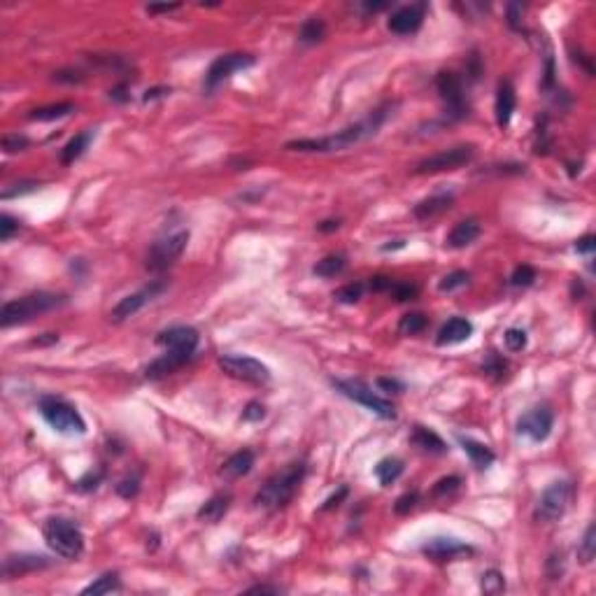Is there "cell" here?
I'll return each mask as SVG.
<instances>
[{
  "label": "cell",
  "instance_id": "f1b7e54d",
  "mask_svg": "<svg viewBox=\"0 0 596 596\" xmlns=\"http://www.w3.org/2000/svg\"><path fill=\"white\" fill-rule=\"evenodd\" d=\"M401 473H403V462L396 457H387L375 466V477L382 487H389L392 482H396Z\"/></svg>",
  "mask_w": 596,
  "mask_h": 596
},
{
  "label": "cell",
  "instance_id": "9a60e30c",
  "mask_svg": "<svg viewBox=\"0 0 596 596\" xmlns=\"http://www.w3.org/2000/svg\"><path fill=\"white\" fill-rule=\"evenodd\" d=\"M427 8H429L427 3H412V5H405V8H398L387 21L389 31L396 35L417 33L424 23V16H427Z\"/></svg>",
  "mask_w": 596,
  "mask_h": 596
},
{
  "label": "cell",
  "instance_id": "8fae6325",
  "mask_svg": "<svg viewBox=\"0 0 596 596\" xmlns=\"http://www.w3.org/2000/svg\"><path fill=\"white\" fill-rule=\"evenodd\" d=\"M254 61L257 58L252 54H240V51L215 58L210 70H208V75H205V88H208V91H215L224 80H228L233 73H238V70L252 68L254 66Z\"/></svg>",
  "mask_w": 596,
  "mask_h": 596
},
{
  "label": "cell",
  "instance_id": "f35d334b",
  "mask_svg": "<svg viewBox=\"0 0 596 596\" xmlns=\"http://www.w3.org/2000/svg\"><path fill=\"white\" fill-rule=\"evenodd\" d=\"M536 282V268L529 263H522L517 265L515 270H512L510 275V285L512 287H531Z\"/></svg>",
  "mask_w": 596,
  "mask_h": 596
},
{
  "label": "cell",
  "instance_id": "d590c367",
  "mask_svg": "<svg viewBox=\"0 0 596 596\" xmlns=\"http://www.w3.org/2000/svg\"><path fill=\"white\" fill-rule=\"evenodd\" d=\"M480 589L485 594H501L505 589V577H503V573H501V571H497V569L485 571V573H482V577H480Z\"/></svg>",
  "mask_w": 596,
  "mask_h": 596
},
{
  "label": "cell",
  "instance_id": "8992f818",
  "mask_svg": "<svg viewBox=\"0 0 596 596\" xmlns=\"http://www.w3.org/2000/svg\"><path fill=\"white\" fill-rule=\"evenodd\" d=\"M333 387L338 389L342 396L352 398L354 403H359V405H363V408H368L370 412H375L377 417H382V420H394V417H396V408H394L392 401L377 396L375 392H370V389L366 387V385H361V382H354V380H333Z\"/></svg>",
  "mask_w": 596,
  "mask_h": 596
},
{
  "label": "cell",
  "instance_id": "7402d4cb",
  "mask_svg": "<svg viewBox=\"0 0 596 596\" xmlns=\"http://www.w3.org/2000/svg\"><path fill=\"white\" fill-rule=\"evenodd\" d=\"M452 203H454V193H436V196L420 200V203L415 205V210H412V215H415L420 222H429V219H433V217H438V215H442V212L450 210Z\"/></svg>",
  "mask_w": 596,
  "mask_h": 596
},
{
  "label": "cell",
  "instance_id": "ba28073f",
  "mask_svg": "<svg viewBox=\"0 0 596 596\" xmlns=\"http://www.w3.org/2000/svg\"><path fill=\"white\" fill-rule=\"evenodd\" d=\"M475 156L473 145H457L450 150H442L438 154L427 156L417 163L415 173L417 175H433V173H445V170H457L462 166H468Z\"/></svg>",
  "mask_w": 596,
  "mask_h": 596
},
{
  "label": "cell",
  "instance_id": "11a10c76",
  "mask_svg": "<svg viewBox=\"0 0 596 596\" xmlns=\"http://www.w3.org/2000/svg\"><path fill=\"white\" fill-rule=\"evenodd\" d=\"M182 5L180 3H168V5H147V12H150V14H168V12H175V10H180Z\"/></svg>",
  "mask_w": 596,
  "mask_h": 596
},
{
  "label": "cell",
  "instance_id": "4dcf8cb0",
  "mask_svg": "<svg viewBox=\"0 0 596 596\" xmlns=\"http://www.w3.org/2000/svg\"><path fill=\"white\" fill-rule=\"evenodd\" d=\"M345 265H347L345 254H329V257H324L322 261L315 263L312 273H315L317 277H324V280H329V277L340 275L342 270H345Z\"/></svg>",
  "mask_w": 596,
  "mask_h": 596
},
{
  "label": "cell",
  "instance_id": "6125c7cd",
  "mask_svg": "<svg viewBox=\"0 0 596 596\" xmlns=\"http://www.w3.org/2000/svg\"><path fill=\"white\" fill-rule=\"evenodd\" d=\"M340 228V222L338 219H329V222H322L320 224V231L322 233H331V231H338Z\"/></svg>",
  "mask_w": 596,
  "mask_h": 596
},
{
  "label": "cell",
  "instance_id": "ee69618b",
  "mask_svg": "<svg viewBox=\"0 0 596 596\" xmlns=\"http://www.w3.org/2000/svg\"><path fill=\"white\" fill-rule=\"evenodd\" d=\"M19 228H21L19 219H14L12 215L0 217V240H3V243H10V240L14 238V233H19Z\"/></svg>",
  "mask_w": 596,
  "mask_h": 596
},
{
  "label": "cell",
  "instance_id": "52a82bcc",
  "mask_svg": "<svg viewBox=\"0 0 596 596\" xmlns=\"http://www.w3.org/2000/svg\"><path fill=\"white\" fill-rule=\"evenodd\" d=\"M571 497H573V485L571 482L557 480L552 485H547L545 492L540 494L538 503H536V519L545 524L557 522L566 512V508H569Z\"/></svg>",
  "mask_w": 596,
  "mask_h": 596
},
{
  "label": "cell",
  "instance_id": "277c9868",
  "mask_svg": "<svg viewBox=\"0 0 596 596\" xmlns=\"http://www.w3.org/2000/svg\"><path fill=\"white\" fill-rule=\"evenodd\" d=\"M43 536L47 547L63 559H78L84 552V534L73 519L49 517L43 527Z\"/></svg>",
  "mask_w": 596,
  "mask_h": 596
},
{
  "label": "cell",
  "instance_id": "91938a15",
  "mask_svg": "<svg viewBox=\"0 0 596 596\" xmlns=\"http://www.w3.org/2000/svg\"><path fill=\"white\" fill-rule=\"evenodd\" d=\"M282 589L280 587H273V585H254L247 589V594H280Z\"/></svg>",
  "mask_w": 596,
  "mask_h": 596
},
{
  "label": "cell",
  "instance_id": "6da1fadb",
  "mask_svg": "<svg viewBox=\"0 0 596 596\" xmlns=\"http://www.w3.org/2000/svg\"><path fill=\"white\" fill-rule=\"evenodd\" d=\"M387 119V112L385 108L382 110H375L368 119L354 123V126H347L338 131L335 135H326V138H317V140H291V143L285 145V150H291V152H317V154H326V152H342L347 147L361 143V140L370 138V135L377 133V128L385 123Z\"/></svg>",
  "mask_w": 596,
  "mask_h": 596
},
{
  "label": "cell",
  "instance_id": "be15d7a7",
  "mask_svg": "<svg viewBox=\"0 0 596 596\" xmlns=\"http://www.w3.org/2000/svg\"><path fill=\"white\" fill-rule=\"evenodd\" d=\"M166 93H170V88H152V91L145 93V103H150V100H154V98L166 96Z\"/></svg>",
  "mask_w": 596,
  "mask_h": 596
},
{
  "label": "cell",
  "instance_id": "ab89813d",
  "mask_svg": "<svg viewBox=\"0 0 596 596\" xmlns=\"http://www.w3.org/2000/svg\"><path fill=\"white\" fill-rule=\"evenodd\" d=\"M389 294H394V298H396L398 303H405V300H415L420 296V287L410 285V282H394Z\"/></svg>",
  "mask_w": 596,
  "mask_h": 596
},
{
  "label": "cell",
  "instance_id": "cb8c5ba5",
  "mask_svg": "<svg viewBox=\"0 0 596 596\" xmlns=\"http://www.w3.org/2000/svg\"><path fill=\"white\" fill-rule=\"evenodd\" d=\"M457 440H459V445H462V450L468 454V459L473 462V466H477V468H487V466H492L494 459H497V454L489 450L487 445H482V442H477L473 438H464V436H457Z\"/></svg>",
  "mask_w": 596,
  "mask_h": 596
},
{
  "label": "cell",
  "instance_id": "bcb514c9",
  "mask_svg": "<svg viewBox=\"0 0 596 596\" xmlns=\"http://www.w3.org/2000/svg\"><path fill=\"white\" fill-rule=\"evenodd\" d=\"M263 417H265V405L263 403H259V401H252V403L245 405V410H243V420L245 422L257 424V422H261Z\"/></svg>",
  "mask_w": 596,
  "mask_h": 596
},
{
  "label": "cell",
  "instance_id": "681fc988",
  "mask_svg": "<svg viewBox=\"0 0 596 596\" xmlns=\"http://www.w3.org/2000/svg\"><path fill=\"white\" fill-rule=\"evenodd\" d=\"M100 480H103V473H86L78 482V489L80 492H91V489H96L100 485Z\"/></svg>",
  "mask_w": 596,
  "mask_h": 596
},
{
  "label": "cell",
  "instance_id": "816d5d0a",
  "mask_svg": "<svg viewBox=\"0 0 596 596\" xmlns=\"http://www.w3.org/2000/svg\"><path fill=\"white\" fill-rule=\"evenodd\" d=\"M345 497H347V487H340L338 492L333 494V497H329L326 501H324V505H322L320 510H322V512H326V510H331V508H338L340 501L345 499Z\"/></svg>",
  "mask_w": 596,
  "mask_h": 596
},
{
  "label": "cell",
  "instance_id": "74e56055",
  "mask_svg": "<svg viewBox=\"0 0 596 596\" xmlns=\"http://www.w3.org/2000/svg\"><path fill=\"white\" fill-rule=\"evenodd\" d=\"M363 296V285L361 282H352V285H345L340 287L338 291L333 294V298L338 300V303H345V305H354L359 303Z\"/></svg>",
  "mask_w": 596,
  "mask_h": 596
},
{
  "label": "cell",
  "instance_id": "680465c9",
  "mask_svg": "<svg viewBox=\"0 0 596 596\" xmlns=\"http://www.w3.org/2000/svg\"><path fill=\"white\" fill-rule=\"evenodd\" d=\"M126 91H128V86L126 84H119V86H115L110 91V98L117 100V103H126V100H128V93Z\"/></svg>",
  "mask_w": 596,
  "mask_h": 596
},
{
  "label": "cell",
  "instance_id": "c3c4849f",
  "mask_svg": "<svg viewBox=\"0 0 596 596\" xmlns=\"http://www.w3.org/2000/svg\"><path fill=\"white\" fill-rule=\"evenodd\" d=\"M54 80L68 82V84H80V82H84V75L80 70H58V73H54Z\"/></svg>",
  "mask_w": 596,
  "mask_h": 596
},
{
  "label": "cell",
  "instance_id": "3957f363",
  "mask_svg": "<svg viewBox=\"0 0 596 596\" xmlns=\"http://www.w3.org/2000/svg\"><path fill=\"white\" fill-rule=\"evenodd\" d=\"M66 303V296H56V294H47V291H38L31 294V296H23L16 300H8L0 310V324L3 329H10L14 324H26L33 322L35 317L45 315V312H51Z\"/></svg>",
  "mask_w": 596,
  "mask_h": 596
},
{
  "label": "cell",
  "instance_id": "603a6c76",
  "mask_svg": "<svg viewBox=\"0 0 596 596\" xmlns=\"http://www.w3.org/2000/svg\"><path fill=\"white\" fill-rule=\"evenodd\" d=\"M482 233V226L477 219H464L459 222L457 226L452 228L450 235H447V247H452V250H464V247L473 245L477 238H480Z\"/></svg>",
  "mask_w": 596,
  "mask_h": 596
},
{
  "label": "cell",
  "instance_id": "5b68a950",
  "mask_svg": "<svg viewBox=\"0 0 596 596\" xmlns=\"http://www.w3.org/2000/svg\"><path fill=\"white\" fill-rule=\"evenodd\" d=\"M40 415L43 420L49 424L56 433L63 436H84L86 433V422L78 410L70 403L54 396L40 398Z\"/></svg>",
  "mask_w": 596,
  "mask_h": 596
},
{
  "label": "cell",
  "instance_id": "4fadbf2b",
  "mask_svg": "<svg viewBox=\"0 0 596 596\" xmlns=\"http://www.w3.org/2000/svg\"><path fill=\"white\" fill-rule=\"evenodd\" d=\"M554 415L550 408H531L517 420V433L531 442H543L552 433Z\"/></svg>",
  "mask_w": 596,
  "mask_h": 596
},
{
  "label": "cell",
  "instance_id": "6f0895ef",
  "mask_svg": "<svg viewBox=\"0 0 596 596\" xmlns=\"http://www.w3.org/2000/svg\"><path fill=\"white\" fill-rule=\"evenodd\" d=\"M377 387H382L385 392H392V394L403 392V385H401L398 380H389V377H380V380H377Z\"/></svg>",
  "mask_w": 596,
  "mask_h": 596
},
{
  "label": "cell",
  "instance_id": "e7e4bbea",
  "mask_svg": "<svg viewBox=\"0 0 596 596\" xmlns=\"http://www.w3.org/2000/svg\"><path fill=\"white\" fill-rule=\"evenodd\" d=\"M361 8L366 12H380V10H387L389 3H361Z\"/></svg>",
  "mask_w": 596,
  "mask_h": 596
},
{
  "label": "cell",
  "instance_id": "7a4b0ae2",
  "mask_svg": "<svg viewBox=\"0 0 596 596\" xmlns=\"http://www.w3.org/2000/svg\"><path fill=\"white\" fill-rule=\"evenodd\" d=\"M305 480V464H289L287 468H282L280 473L270 475L265 480V485L259 489L254 503L257 508L263 510H280L287 503H291V499L298 494L300 485Z\"/></svg>",
  "mask_w": 596,
  "mask_h": 596
},
{
  "label": "cell",
  "instance_id": "8d00e7d4",
  "mask_svg": "<svg viewBox=\"0 0 596 596\" xmlns=\"http://www.w3.org/2000/svg\"><path fill=\"white\" fill-rule=\"evenodd\" d=\"M470 282V273L468 270H454V273H450V275H445L440 280V285H438V289L442 294H450V291H457V289H464L466 285H468Z\"/></svg>",
  "mask_w": 596,
  "mask_h": 596
},
{
  "label": "cell",
  "instance_id": "9c48e42d",
  "mask_svg": "<svg viewBox=\"0 0 596 596\" xmlns=\"http://www.w3.org/2000/svg\"><path fill=\"white\" fill-rule=\"evenodd\" d=\"M189 243V231H175L166 235V238H161L158 243L152 245L150 254H147V270H152V273H161V270L170 268L177 259L182 257V252H184V247Z\"/></svg>",
  "mask_w": 596,
  "mask_h": 596
},
{
  "label": "cell",
  "instance_id": "e0dca14e",
  "mask_svg": "<svg viewBox=\"0 0 596 596\" xmlns=\"http://www.w3.org/2000/svg\"><path fill=\"white\" fill-rule=\"evenodd\" d=\"M156 342L166 347V350H175V352L187 354V357H193V352L198 350L200 335L196 329L191 326H170L166 331L158 333Z\"/></svg>",
  "mask_w": 596,
  "mask_h": 596
},
{
  "label": "cell",
  "instance_id": "ac0fdd59",
  "mask_svg": "<svg viewBox=\"0 0 596 596\" xmlns=\"http://www.w3.org/2000/svg\"><path fill=\"white\" fill-rule=\"evenodd\" d=\"M51 559L43 557V554H10L3 564V575L12 580V577H21L26 573H33V571H43L49 569Z\"/></svg>",
  "mask_w": 596,
  "mask_h": 596
},
{
  "label": "cell",
  "instance_id": "03108f58",
  "mask_svg": "<svg viewBox=\"0 0 596 596\" xmlns=\"http://www.w3.org/2000/svg\"><path fill=\"white\" fill-rule=\"evenodd\" d=\"M401 247H405V240H394V245L389 243V245H385V247H382V250H385V252H389V250H401Z\"/></svg>",
  "mask_w": 596,
  "mask_h": 596
},
{
  "label": "cell",
  "instance_id": "94428289",
  "mask_svg": "<svg viewBox=\"0 0 596 596\" xmlns=\"http://www.w3.org/2000/svg\"><path fill=\"white\" fill-rule=\"evenodd\" d=\"M508 16H510V26H519V19H522V5L512 3L508 8Z\"/></svg>",
  "mask_w": 596,
  "mask_h": 596
},
{
  "label": "cell",
  "instance_id": "836d02e7",
  "mask_svg": "<svg viewBox=\"0 0 596 596\" xmlns=\"http://www.w3.org/2000/svg\"><path fill=\"white\" fill-rule=\"evenodd\" d=\"M427 326H429V317L427 315H422V312H408V315L401 317L398 333L401 335H417V333H422Z\"/></svg>",
  "mask_w": 596,
  "mask_h": 596
},
{
  "label": "cell",
  "instance_id": "7dc6e473",
  "mask_svg": "<svg viewBox=\"0 0 596 596\" xmlns=\"http://www.w3.org/2000/svg\"><path fill=\"white\" fill-rule=\"evenodd\" d=\"M138 492H140V480L135 475L133 477H123L119 485H117V494L123 497V499H133Z\"/></svg>",
  "mask_w": 596,
  "mask_h": 596
},
{
  "label": "cell",
  "instance_id": "9f6ffc18",
  "mask_svg": "<svg viewBox=\"0 0 596 596\" xmlns=\"http://www.w3.org/2000/svg\"><path fill=\"white\" fill-rule=\"evenodd\" d=\"M392 285H394V280L392 277H373V280H370V289H373V291H389V289H392Z\"/></svg>",
  "mask_w": 596,
  "mask_h": 596
},
{
  "label": "cell",
  "instance_id": "30bf717a",
  "mask_svg": "<svg viewBox=\"0 0 596 596\" xmlns=\"http://www.w3.org/2000/svg\"><path fill=\"white\" fill-rule=\"evenodd\" d=\"M219 368L224 373H228L235 380H245V382H268L270 380V368L265 363H261L254 357H247V354H224L219 357Z\"/></svg>",
  "mask_w": 596,
  "mask_h": 596
},
{
  "label": "cell",
  "instance_id": "7bdbcfd3",
  "mask_svg": "<svg viewBox=\"0 0 596 596\" xmlns=\"http://www.w3.org/2000/svg\"><path fill=\"white\" fill-rule=\"evenodd\" d=\"M28 145H31V140H28L26 135H19V133H10L3 138V150L8 152V154H16V152L28 150Z\"/></svg>",
  "mask_w": 596,
  "mask_h": 596
},
{
  "label": "cell",
  "instance_id": "1f68e13d",
  "mask_svg": "<svg viewBox=\"0 0 596 596\" xmlns=\"http://www.w3.org/2000/svg\"><path fill=\"white\" fill-rule=\"evenodd\" d=\"M300 43L305 45H317L326 38V23H324L320 16H310L308 21L300 26V33H298Z\"/></svg>",
  "mask_w": 596,
  "mask_h": 596
},
{
  "label": "cell",
  "instance_id": "f5cc1de1",
  "mask_svg": "<svg viewBox=\"0 0 596 596\" xmlns=\"http://www.w3.org/2000/svg\"><path fill=\"white\" fill-rule=\"evenodd\" d=\"M16 189H10V191H3V198L8 200V198H14V196H21V193H28V191H33L35 187V182H21V184H14Z\"/></svg>",
  "mask_w": 596,
  "mask_h": 596
},
{
  "label": "cell",
  "instance_id": "d4e9b609",
  "mask_svg": "<svg viewBox=\"0 0 596 596\" xmlns=\"http://www.w3.org/2000/svg\"><path fill=\"white\" fill-rule=\"evenodd\" d=\"M254 452L252 450H240L231 454V457L224 462L222 466V475L224 477H243L252 470V466H254Z\"/></svg>",
  "mask_w": 596,
  "mask_h": 596
},
{
  "label": "cell",
  "instance_id": "ffe728a7",
  "mask_svg": "<svg viewBox=\"0 0 596 596\" xmlns=\"http://www.w3.org/2000/svg\"><path fill=\"white\" fill-rule=\"evenodd\" d=\"M189 359H191V357H187V354H182V352L166 350V352L161 354V357L154 359V361L147 366V368H145V377H147V380H161V377H166L170 373H175L177 368H182V366H184Z\"/></svg>",
  "mask_w": 596,
  "mask_h": 596
},
{
  "label": "cell",
  "instance_id": "484cf974",
  "mask_svg": "<svg viewBox=\"0 0 596 596\" xmlns=\"http://www.w3.org/2000/svg\"><path fill=\"white\" fill-rule=\"evenodd\" d=\"M93 135H96V133H93L91 128H86V131L78 133L66 147H63V150H61V163H63V166H73L78 158L84 156V152L88 150V145H91Z\"/></svg>",
  "mask_w": 596,
  "mask_h": 596
},
{
  "label": "cell",
  "instance_id": "d6986e66",
  "mask_svg": "<svg viewBox=\"0 0 596 596\" xmlns=\"http://www.w3.org/2000/svg\"><path fill=\"white\" fill-rule=\"evenodd\" d=\"M517 108V93L515 86H512L510 80H503L499 84L497 91V103H494V112H497V123L499 128H508L512 121V115H515Z\"/></svg>",
  "mask_w": 596,
  "mask_h": 596
},
{
  "label": "cell",
  "instance_id": "60d3db41",
  "mask_svg": "<svg viewBox=\"0 0 596 596\" xmlns=\"http://www.w3.org/2000/svg\"><path fill=\"white\" fill-rule=\"evenodd\" d=\"M459 485H462V477H457V475H447V477H442V480L436 482L433 489H431V497H436V499H440V497H450L452 492H457Z\"/></svg>",
  "mask_w": 596,
  "mask_h": 596
},
{
  "label": "cell",
  "instance_id": "d6a6232c",
  "mask_svg": "<svg viewBox=\"0 0 596 596\" xmlns=\"http://www.w3.org/2000/svg\"><path fill=\"white\" fill-rule=\"evenodd\" d=\"M121 589V580L117 573H105L100 575L98 580H93L91 585H86L82 589V594L88 596V594H112V592H119Z\"/></svg>",
  "mask_w": 596,
  "mask_h": 596
},
{
  "label": "cell",
  "instance_id": "db71d44e",
  "mask_svg": "<svg viewBox=\"0 0 596 596\" xmlns=\"http://www.w3.org/2000/svg\"><path fill=\"white\" fill-rule=\"evenodd\" d=\"M594 247H596L594 235H585V238H580L575 243V252H577V254H592Z\"/></svg>",
  "mask_w": 596,
  "mask_h": 596
},
{
  "label": "cell",
  "instance_id": "7c38bea8",
  "mask_svg": "<svg viewBox=\"0 0 596 596\" xmlns=\"http://www.w3.org/2000/svg\"><path fill=\"white\" fill-rule=\"evenodd\" d=\"M163 289H166V285H163V282H158V280H154L152 285H147V287L140 289V291L123 296L119 303H117L115 308H112L110 320L112 322H123V320H128V317L138 315V312L143 310L147 303H152V300H154L158 294L163 291Z\"/></svg>",
  "mask_w": 596,
  "mask_h": 596
},
{
  "label": "cell",
  "instance_id": "b9f144b4",
  "mask_svg": "<svg viewBox=\"0 0 596 596\" xmlns=\"http://www.w3.org/2000/svg\"><path fill=\"white\" fill-rule=\"evenodd\" d=\"M505 340V347H508L510 352H522L524 347H527V331L524 329H508L503 335Z\"/></svg>",
  "mask_w": 596,
  "mask_h": 596
},
{
  "label": "cell",
  "instance_id": "f546056e",
  "mask_svg": "<svg viewBox=\"0 0 596 596\" xmlns=\"http://www.w3.org/2000/svg\"><path fill=\"white\" fill-rule=\"evenodd\" d=\"M75 105L73 103H56V105H47V108H38L28 112V119L31 121H54V119H63V117L73 115Z\"/></svg>",
  "mask_w": 596,
  "mask_h": 596
},
{
  "label": "cell",
  "instance_id": "f907efd6",
  "mask_svg": "<svg viewBox=\"0 0 596 596\" xmlns=\"http://www.w3.org/2000/svg\"><path fill=\"white\" fill-rule=\"evenodd\" d=\"M485 370H487V373L501 377V373L505 370V361L499 357V354H492V357H489V361L485 363Z\"/></svg>",
  "mask_w": 596,
  "mask_h": 596
},
{
  "label": "cell",
  "instance_id": "e575fe53",
  "mask_svg": "<svg viewBox=\"0 0 596 596\" xmlns=\"http://www.w3.org/2000/svg\"><path fill=\"white\" fill-rule=\"evenodd\" d=\"M594 557H596V527L594 524H589L585 536H582L580 547H577V562L589 566L594 562Z\"/></svg>",
  "mask_w": 596,
  "mask_h": 596
},
{
  "label": "cell",
  "instance_id": "83f0119b",
  "mask_svg": "<svg viewBox=\"0 0 596 596\" xmlns=\"http://www.w3.org/2000/svg\"><path fill=\"white\" fill-rule=\"evenodd\" d=\"M410 440H412V445H417V447H420V450H424V452H433V454H442V452H447L445 440H442L433 429L415 427V431H412V436H410Z\"/></svg>",
  "mask_w": 596,
  "mask_h": 596
},
{
  "label": "cell",
  "instance_id": "44dd1931",
  "mask_svg": "<svg viewBox=\"0 0 596 596\" xmlns=\"http://www.w3.org/2000/svg\"><path fill=\"white\" fill-rule=\"evenodd\" d=\"M470 335H473V324L466 320V317H452V320H447L440 326L436 342H438L440 347H445V345H459V342L468 340Z\"/></svg>",
  "mask_w": 596,
  "mask_h": 596
},
{
  "label": "cell",
  "instance_id": "2e32d148",
  "mask_svg": "<svg viewBox=\"0 0 596 596\" xmlns=\"http://www.w3.org/2000/svg\"><path fill=\"white\" fill-rule=\"evenodd\" d=\"M422 552L427 554L429 559H433V562H452V559L464 557V554H473L475 550L464 540L438 536V538H431V540L424 543Z\"/></svg>",
  "mask_w": 596,
  "mask_h": 596
},
{
  "label": "cell",
  "instance_id": "4316f807",
  "mask_svg": "<svg viewBox=\"0 0 596 596\" xmlns=\"http://www.w3.org/2000/svg\"><path fill=\"white\" fill-rule=\"evenodd\" d=\"M228 508H231V497H228V494H215L210 501H205V503L200 505L198 519L210 522V524H217L228 512Z\"/></svg>",
  "mask_w": 596,
  "mask_h": 596
},
{
  "label": "cell",
  "instance_id": "5bb4252c",
  "mask_svg": "<svg viewBox=\"0 0 596 596\" xmlns=\"http://www.w3.org/2000/svg\"><path fill=\"white\" fill-rule=\"evenodd\" d=\"M436 86H438L440 98L445 100L447 110L454 119H462V117L468 115V103H466L464 96V82L459 75L454 73H440L436 78Z\"/></svg>",
  "mask_w": 596,
  "mask_h": 596
},
{
  "label": "cell",
  "instance_id": "f6af8a7d",
  "mask_svg": "<svg viewBox=\"0 0 596 596\" xmlns=\"http://www.w3.org/2000/svg\"><path fill=\"white\" fill-rule=\"evenodd\" d=\"M417 503H420V494H417V492H408V494H403V497H398L396 505H394V510H396V515H408L410 510H415Z\"/></svg>",
  "mask_w": 596,
  "mask_h": 596
}]
</instances>
